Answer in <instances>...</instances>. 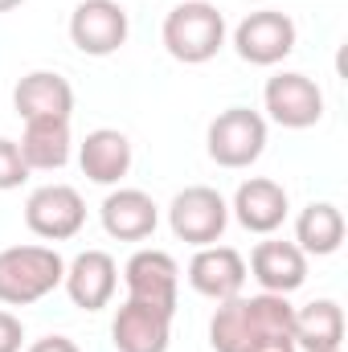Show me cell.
Listing matches in <instances>:
<instances>
[{
    "instance_id": "obj_16",
    "label": "cell",
    "mask_w": 348,
    "mask_h": 352,
    "mask_svg": "<svg viewBox=\"0 0 348 352\" xmlns=\"http://www.w3.org/2000/svg\"><path fill=\"white\" fill-rule=\"evenodd\" d=\"M102 226L119 242H144L156 230V201L140 188H119L102 201Z\"/></svg>"
},
{
    "instance_id": "obj_6",
    "label": "cell",
    "mask_w": 348,
    "mask_h": 352,
    "mask_svg": "<svg viewBox=\"0 0 348 352\" xmlns=\"http://www.w3.org/2000/svg\"><path fill=\"white\" fill-rule=\"evenodd\" d=\"M234 50L250 66H274L295 50V21L279 8H259L234 29Z\"/></svg>"
},
{
    "instance_id": "obj_21",
    "label": "cell",
    "mask_w": 348,
    "mask_h": 352,
    "mask_svg": "<svg viewBox=\"0 0 348 352\" xmlns=\"http://www.w3.org/2000/svg\"><path fill=\"white\" fill-rule=\"evenodd\" d=\"M209 344L213 352H246L254 344L250 320H246V299H221V307L209 320Z\"/></svg>"
},
{
    "instance_id": "obj_25",
    "label": "cell",
    "mask_w": 348,
    "mask_h": 352,
    "mask_svg": "<svg viewBox=\"0 0 348 352\" xmlns=\"http://www.w3.org/2000/svg\"><path fill=\"white\" fill-rule=\"evenodd\" d=\"M246 352H295V340L291 336H262Z\"/></svg>"
},
{
    "instance_id": "obj_17",
    "label": "cell",
    "mask_w": 348,
    "mask_h": 352,
    "mask_svg": "<svg viewBox=\"0 0 348 352\" xmlns=\"http://www.w3.org/2000/svg\"><path fill=\"white\" fill-rule=\"evenodd\" d=\"M291 340L307 352H340L345 344V311L336 299H312L291 320Z\"/></svg>"
},
{
    "instance_id": "obj_11",
    "label": "cell",
    "mask_w": 348,
    "mask_h": 352,
    "mask_svg": "<svg viewBox=\"0 0 348 352\" xmlns=\"http://www.w3.org/2000/svg\"><path fill=\"white\" fill-rule=\"evenodd\" d=\"M12 107L17 115L29 123V119H70L74 111V87L54 74V70H33L25 74L17 90H12Z\"/></svg>"
},
{
    "instance_id": "obj_19",
    "label": "cell",
    "mask_w": 348,
    "mask_h": 352,
    "mask_svg": "<svg viewBox=\"0 0 348 352\" xmlns=\"http://www.w3.org/2000/svg\"><path fill=\"white\" fill-rule=\"evenodd\" d=\"M78 160H83V173H87L94 184H115L119 176H127V168H131V144H127L123 131L98 127V131L87 135Z\"/></svg>"
},
{
    "instance_id": "obj_9",
    "label": "cell",
    "mask_w": 348,
    "mask_h": 352,
    "mask_svg": "<svg viewBox=\"0 0 348 352\" xmlns=\"http://www.w3.org/2000/svg\"><path fill=\"white\" fill-rule=\"evenodd\" d=\"M266 111L283 127H316L324 119V90L307 74H274L266 82Z\"/></svg>"
},
{
    "instance_id": "obj_15",
    "label": "cell",
    "mask_w": 348,
    "mask_h": 352,
    "mask_svg": "<svg viewBox=\"0 0 348 352\" xmlns=\"http://www.w3.org/2000/svg\"><path fill=\"white\" fill-rule=\"evenodd\" d=\"M234 213H238V221H242L250 234H270V230H279L283 217H287V188H283L279 180H270V176H254V180H246V184L238 188Z\"/></svg>"
},
{
    "instance_id": "obj_10",
    "label": "cell",
    "mask_w": 348,
    "mask_h": 352,
    "mask_svg": "<svg viewBox=\"0 0 348 352\" xmlns=\"http://www.w3.org/2000/svg\"><path fill=\"white\" fill-rule=\"evenodd\" d=\"M123 278H127V299H140V303L176 311V263H173V254H164V250H140V254L127 258Z\"/></svg>"
},
{
    "instance_id": "obj_13",
    "label": "cell",
    "mask_w": 348,
    "mask_h": 352,
    "mask_svg": "<svg viewBox=\"0 0 348 352\" xmlns=\"http://www.w3.org/2000/svg\"><path fill=\"white\" fill-rule=\"evenodd\" d=\"M66 291H70L74 307H83V311L107 307L115 295V258L107 250H83L66 266Z\"/></svg>"
},
{
    "instance_id": "obj_12",
    "label": "cell",
    "mask_w": 348,
    "mask_h": 352,
    "mask_svg": "<svg viewBox=\"0 0 348 352\" xmlns=\"http://www.w3.org/2000/svg\"><path fill=\"white\" fill-rule=\"evenodd\" d=\"M188 283L209 299H234L246 283V258L234 246H201L188 263Z\"/></svg>"
},
{
    "instance_id": "obj_3",
    "label": "cell",
    "mask_w": 348,
    "mask_h": 352,
    "mask_svg": "<svg viewBox=\"0 0 348 352\" xmlns=\"http://www.w3.org/2000/svg\"><path fill=\"white\" fill-rule=\"evenodd\" d=\"M266 148V119L250 107H230L209 123V156L221 168H246Z\"/></svg>"
},
{
    "instance_id": "obj_20",
    "label": "cell",
    "mask_w": 348,
    "mask_h": 352,
    "mask_svg": "<svg viewBox=\"0 0 348 352\" xmlns=\"http://www.w3.org/2000/svg\"><path fill=\"white\" fill-rule=\"evenodd\" d=\"M295 242L303 254H332L345 242V213L328 201H312L295 221Z\"/></svg>"
},
{
    "instance_id": "obj_5",
    "label": "cell",
    "mask_w": 348,
    "mask_h": 352,
    "mask_svg": "<svg viewBox=\"0 0 348 352\" xmlns=\"http://www.w3.org/2000/svg\"><path fill=\"white\" fill-rule=\"evenodd\" d=\"M83 221H87V205H83L78 188H70V184H41L25 201V226L37 238L66 242L83 230Z\"/></svg>"
},
{
    "instance_id": "obj_7",
    "label": "cell",
    "mask_w": 348,
    "mask_h": 352,
    "mask_svg": "<svg viewBox=\"0 0 348 352\" xmlns=\"http://www.w3.org/2000/svg\"><path fill=\"white\" fill-rule=\"evenodd\" d=\"M70 41L90 54L107 58L127 41V12L115 0H78L70 12Z\"/></svg>"
},
{
    "instance_id": "obj_1",
    "label": "cell",
    "mask_w": 348,
    "mask_h": 352,
    "mask_svg": "<svg viewBox=\"0 0 348 352\" xmlns=\"http://www.w3.org/2000/svg\"><path fill=\"white\" fill-rule=\"evenodd\" d=\"M66 278V263L50 246H8L0 250V303H37Z\"/></svg>"
},
{
    "instance_id": "obj_4",
    "label": "cell",
    "mask_w": 348,
    "mask_h": 352,
    "mask_svg": "<svg viewBox=\"0 0 348 352\" xmlns=\"http://www.w3.org/2000/svg\"><path fill=\"white\" fill-rule=\"evenodd\" d=\"M168 221H173V234L180 242L209 246V242L221 238V230H226V221H230V209H226V201H221L217 188L193 184V188H184V192L173 197Z\"/></svg>"
},
{
    "instance_id": "obj_2",
    "label": "cell",
    "mask_w": 348,
    "mask_h": 352,
    "mask_svg": "<svg viewBox=\"0 0 348 352\" xmlns=\"http://www.w3.org/2000/svg\"><path fill=\"white\" fill-rule=\"evenodd\" d=\"M226 41V16L209 0H180L164 16V45L176 62H209Z\"/></svg>"
},
{
    "instance_id": "obj_26",
    "label": "cell",
    "mask_w": 348,
    "mask_h": 352,
    "mask_svg": "<svg viewBox=\"0 0 348 352\" xmlns=\"http://www.w3.org/2000/svg\"><path fill=\"white\" fill-rule=\"evenodd\" d=\"M29 352H78V344L70 336H45V340H37Z\"/></svg>"
},
{
    "instance_id": "obj_23",
    "label": "cell",
    "mask_w": 348,
    "mask_h": 352,
    "mask_svg": "<svg viewBox=\"0 0 348 352\" xmlns=\"http://www.w3.org/2000/svg\"><path fill=\"white\" fill-rule=\"evenodd\" d=\"M25 176H29V168L21 160V148L12 140H0V188H17Z\"/></svg>"
},
{
    "instance_id": "obj_27",
    "label": "cell",
    "mask_w": 348,
    "mask_h": 352,
    "mask_svg": "<svg viewBox=\"0 0 348 352\" xmlns=\"http://www.w3.org/2000/svg\"><path fill=\"white\" fill-rule=\"evenodd\" d=\"M0 8H21V0H0Z\"/></svg>"
},
{
    "instance_id": "obj_22",
    "label": "cell",
    "mask_w": 348,
    "mask_h": 352,
    "mask_svg": "<svg viewBox=\"0 0 348 352\" xmlns=\"http://www.w3.org/2000/svg\"><path fill=\"white\" fill-rule=\"evenodd\" d=\"M246 320H250L254 340H262V336H291L295 307L287 303V295L262 291V295H250V299H246Z\"/></svg>"
},
{
    "instance_id": "obj_14",
    "label": "cell",
    "mask_w": 348,
    "mask_h": 352,
    "mask_svg": "<svg viewBox=\"0 0 348 352\" xmlns=\"http://www.w3.org/2000/svg\"><path fill=\"white\" fill-rule=\"evenodd\" d=\"M250 270L262 283V291L287 295L295 287H303L307 278V254L295 242H259L250 254Z\"/></svg>"
},
{
    "instance_id": "obj_18",
    "label": "cell",
    "mask_w": 348,
    "mask_h": 352,
    "mask_svg": "<svg viewBox=\"0 0 348 352\" xmlns=\"http://www.w3.org/2000/svg\"><path fill=\"white\" fill-rule=\"evenodd\" d=\"M17 148L25 168H62L70 160V119H29Z\"/></svg>"
},
{
    "instance_id": "obj_8",
    "label": "cell",
    "mask_w": 348,
    "mask_h": 352,
    "mask_svg": "<svg viewBox=\"0 0 348 352\" xmlns=\"http://www.w3.org/2000/svg\"><path fill=\"white\" fill-rule=\"evenodd\" d=\"M168 332H173V311L140 299H127L111 324L119 352H168Z\"/></svg>"
},
{
    "instance_id": "obj_24",
    "label": "cell",
    "mask_w": 348,
    "mask_h": 352,
    "mask_svg": "<svg viewBox=\"0 0 348 352\" xmlns=\"http://www.w3.org/2000/svg\"><path fill=\"white\" fill-rule=\"evenodd\" d=\"M21 340H25V328L12 311L0 307V352H21Z\"/></svg>"
}]
</instances>
